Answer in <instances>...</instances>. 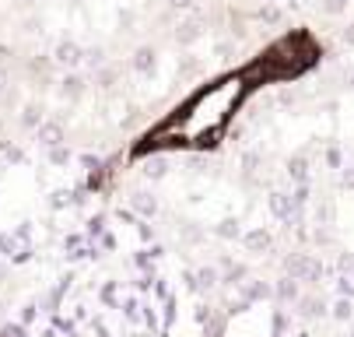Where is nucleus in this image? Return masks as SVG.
<instances>
[{
    "label": "nucleus",
    "mask_w": 354,
    "mask_h": 337,
    "mask_svg": "<svg viewBox=\"0 0 354 337\" xmlns=\"http://www.w3.org/2000/svg\"><path fill=\"white\" fill-rule=\"evenodd\" d=\"M252 88L249 74H228L207 88H200L186 106H179L155 134L147 137L151 148H207L218 144L239 113L242 99Z\"/></svg>",
    "instance_id": "obj_1"
}]
</instances>
